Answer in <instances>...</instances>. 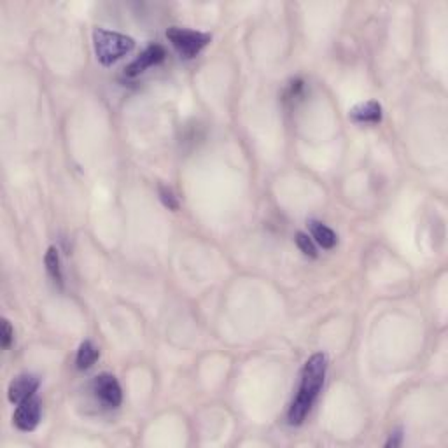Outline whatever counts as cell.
I'll list each match as a JSON object with an SVG mask.
<instances>
[{"label":"cell","instance_id":"9","mask_svg":"<svg viewBox=\"0 0 448 448\" xmlns=\"http://www.w3.org/2000/svg\"><path fill=\"white\" fill-rule=\"evenodd\" d=\"M310 230L314 238L317 240V244L322 248H332L336 245V234L331 227H328L326 224L318 223V220H312Z\"/></svg>","mask_w":448,"mask_h":448},{"label":"cell","instance_id":"13","mask_svg":"<svg viewBox=\"0 0 448 448\" xmlns=\"http://www.w3.org/2000/svg\"><path fill=\"white\" fill-rule=\"evenodd\" d=\"M160 198H161V202H163V205L168 206L170 210L178 209V202H177V198L174 196V192H172V189L160 188Z\"/></svg>","mask_w":448,"mask_h":448},{"label":"cell","instance_id":"15","mask_svg":"<svg viewBox=\"0 0 448 448\" xmlns=\"http://www.w3.org/2000/svg\"><path fill=\"white\" fill-rule=\"evenodd\" d=\"M401 441H402V433L401 430H396L394 434H391V438H388V441L387 443H385V447L387 448H396V447H399V444H401Z\"/></svg>","mask_w":448,"mask_h":448},{"label":"cell","instance_id":"1","mask_svg":"<svg viewBox=\"0 0 448 448\" xmlns=\"http://www.w3.org/2000/svg\"><path fill=\"white\" fill-rule=\"evenodd\" d=\"M326 370H328V357L322 352L314 354L310 359L304 363L303 371H301L300 388H298L296 398L293 399L287 412V422L290 426H301L307 419L308 412L314 406L322 385H324Z\"/></svg>","mask_w":448,"mask_h":448},{"label":"cell","instance_id":"7","mask_svg":"<svg viewBox=\"0 0 448 448\" xmlns=\"http://www.w3.org/2000/svg\"><path fill=\"white\" fill-rule=\"evenodd\" d=\"M163 59H164V49L158 44L149 46V48H147L146 51H144L142 55H140L139 58L135 59V62L130 63L128 69H126V76H130V77L139 76V74L146 72V70L150 69V66L161 63Z\"/></svg>","mask_w":448,"mask_h":448},{"label":"cell","instance_id":"3","mask_svg":"<svg viewBox=\"0 0 448 448\" xmlns=\"http://www.w3.org/2000/svg\"><path fill=\"white\" fill-rule=\"evenodd\" d=\"M167 37L168 41L172 42V46H174L184 58H195V56L212 41V37H210L209 34L178 27L168 28Z\"/></svg>","mask_w":448,"mask_h":448},{"label":"cell","instance_id":"8","mask_svg":"<svg viewBox=\"0 0 448 448\" xmlns=\"http://www.w3.org/2000/svg\"><path fill=\"white\" fill-rule=\"evenodd\" d=\"M350 119L356 122H368V125H377L382 121V105L378 102H363L350 108Z\"/></svg>","mask_w":448,"mask_h":448},{"label":"cell","instance_id":"2","mask_svg":"<svg viewBox=\"0 0 448 448\" xmlns=\"http://www.w3.org/2000/svg\"><path fill=\"white\" fill-rule=\"evenodd\" d=\"M93 46L98 62L108 66L121 59L125 55H128L135 48V41L128 35L118 34V31L97 28L93 31Z\"/></svg>","mask_w":448,"mask_h":448},{"label":"cell","instance_id":"5","mask_svg":"<svg viewBox=\"0 0 448 448\" xmlns=\"http://www.w3.org/2000/svg\"><path fill=\"white\" fill-rule=\"evenodd\" d=\"M38 420H41V401L35 396L20 402L13 415L14 426L20 430H24V433L34 430L38 426Z\"/></svg>","mask_w":448,"mask_h":448},{"label":"cell","instance_id":"12","mask_svg":"<svg viewBox=\"0 0 448 448\" xmlns=\"http://www.w3.org/2000/svg\"><path fill=\"white\" fill-rule=\"evenodd\" d=\"M296 245L304 255H308V258H317V251H315V245L312 244V240L308 238V234L303 233V231L296 233Z\"/></svg>","mask_w":448,"mask_h":448},{"label":"cell","instance_id":"6","mask_svg":"<svg viewBox=\"0 0 448 448\" xmlns=\"http://www.w3.org/2000/svg\"><path fill=\"white\" fill-rule=\"evenodd\" d=\"M38 378L35 374H20V377L14 378L9 384V388H7V398H9L10 402L14 405H20V402L27 401V399L34 398L35 392L38 388Z\"/></svg>","mask_w":448,"mask_h":448},{"label":"cell","instance_id":"4","mask_svg":"<svg viewBox=\"0 0 448 448\" xmlns=\"http://www.w3.org/2000/svg\"><path fill=\"white\" fill-rule=\"evenodd\" d=\"M93 391L97 394V398L104 402L108 408H115V406L121 405V387H119L115 377L108 373L98 374L93 380Z\"/></svg>","mask_w":448,"mask_h":448},{"label":"cell","instance_id":"11","mask_svg":"<svg viewBox=\"0 0 448 448\" xmlns=\"http://www.w3.org/2000/svg\"><path fill=\"white\" fill-rule=\"evenodd\" d=\"M46 270H48L49 276L52 279V282L58 284L59 287L63 286V273H62V262H59V254L56 251V247H49L46 252Z\"/></svg>","mask_w":448,"mask_h":448},{"label":"cell","instance_id":"10","mask_svg":"<svg viewBox=\"0 0 448 448\" xmlns=\"http://www.w3.org/2000/svg\"><path fill=\"white\" fill-rule=\"evenodd\" d=\"M98 359V349L94 346L93 342L86 340V342L80 343L79 350H77L76 363L79 370H88V368L93 366Z\"/></svg>","mask_w":448,"mask_h":448},{"label":"cell","instance_id":"14","mask_svg":"<svg viewBox=\"0 0 448 448\" xmlns=\"http://www.w3.org/2000/svg\"><path fill=\"white\" fill-rule=\"evenodd\" d=\"M13 338H14L13 328H10L9 321H7V318H4V321H2V332H0V343H2L4 349H9L10 343H13Z\"/></svg>","mask_w":448,"mask_h":448}]
</instances>
